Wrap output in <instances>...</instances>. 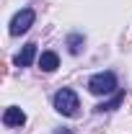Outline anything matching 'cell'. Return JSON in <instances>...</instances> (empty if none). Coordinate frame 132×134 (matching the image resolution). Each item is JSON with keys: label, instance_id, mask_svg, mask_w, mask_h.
Masks as SVG:
<instances>
[{"label": "cell", "instance_id": "obj_3", "mask_svg": "<svg viewBox=\"0 0 132 134\" xmlns=\"http://www.w3.org/2000/svg\"><path fill=\"white\" fill-rule=\"evenodd\" d=\"M34 18H36V13H34L31 8H23L21 13H16L13 21H11V36H21V34H26L34 26Z\"/></svg>", "mask_w": 132, "mask_h": 134}, {"label": "cell", "instance_id": "obj_8", "mask_svg": "<svg viewBox=\"0 0 132 134\" xmlns=\"http://www.w3.org/2000/svg\"><path fill=\"white\" fill-rule=\"evenodd\" d=\"M67 44H70V52H73V54H78V52H80V44H83V36H70Z\"/></svg>", "mask_w": 132, "mask_h": 134}, {"label": "cell", "instance_id": "obj_9", "mask_svg": "<svg viewBox=\"0 0 132 134\" xmlns=\"http://www.w3.org/2000/svg\"><path fill=\"white\" fill-rule=\"evenodd\" d=\"M54 134H73V132H70V129H57Z\"/></svg>", "mask_w": 132, "mask_h": 134}, {"label": "cell", "instance_id": "obj_4", "mask_svg": "<svg viewBox=\"0 0 132 134\" xmlns=\"http://www.w3.org/2000/svg\"><path fill=\"white\" fill-rule=\"evenodd\" d=\"M3 124L5 126H23L26 124V114L16 108V106H11V108H5V114H3Z\"/></svg>", "mask_w": 132, "mask_h": 134}, {"label": "cell", "instance_id": "obj_2", "mask_svg": "<svg viewBox=\"0 0 132 134\" xmlns=\"http://www.w3.org/2000/svg\"><path fill=\"white\" fill-rule=\"evenodd\" d=\"M88 90L93 96H109L116 90V75L114 72H99L88 80Z\"/></svg>", "mask_w": 132, "mask_h": 134}, {"label": "cell", "instance_id": "obj_6", "mask_svg": "<svg viewBox=\"0 0 132 134\" xmlns=\"http://www.w3.org/2000/svg\"><path fill=\"white\" fill-rule=\"evenodd\" d=\"M39 67H42L44 72H54V70L60 67V57H57L54 52H42V57H39Z\"/></svg>", "mask_w": 132, "mask_h": 134}, {"label": "cell", "instance_id": "obj_5", "mask_svg": "<svg viewBox=\"0 0 132 134\" xmlns=\"http://www.w3.org/2000/svg\"><path fill=\"white\" fill-rule=\"evenodd\" d=\"M36 57V44H26L23 49L16 54V67H29Z\"/></svg>", "mask_w": 132, "mask_h": 134}, {"label": "cell", "instance_id": "obj_7", "mask_svg": "<svg viewBox=\"0 0 132 134\" xmlns=\"http://www.w3.org/2000/svg\"><path fill=\"white\" fill-rule=\"evenodd\" d=\"M122 100H124V93H116L111 100H106V103H99V106H96V111H114V108L122 103Z\"/></svg>", "mask_w": 132, "mask_h": 134}, {"label": "cell", "instance_id": "obj_1", "mask_svg": "<svg viewBox=\"0 0 132 134\" xmlns=\"http://www.w3.org/2000/svg\"><path fill=\"white\" fill-rule=\"evenodd\" d=\"M54 108L62 114V116H75L78 108H80V100H78V93L70 90V88H62L54 93Z\"/></svg>", "mask_w": 132, "mask_h": 134}]
</instances>
